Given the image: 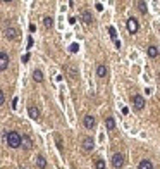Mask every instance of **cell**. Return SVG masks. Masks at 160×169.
<instances>
[{
  "instance_id": "1",
  "label": "cell",
  "mask_w": 160,
  "mask_h": 169,
  "mask_svg": "<svg viewBox=\"0 0 160 169\" xmlns=\"http://www.w3.org/2000/svg\"><path fill=\"white\" fill-rule=\"evenodd\" d=\"M5 140H7V145L11 148H17V147H21V135L17 131H9L7 133V136H5Z\"/></svg>"
},
{
  "instance_id": "2",
  "label": "cell",
  "mask_w": 160,
  "mask_h": 169,
  "mask_svg": "<svg viewBox=\"0 0 160 169\" xmlns=\"http://www.w3.org/2000/svg\"><path fill=\"white\" fill-rule=\"evenodd\" d=\"M126 26H128V31L131 33V35L139 31V22H138V19H134V17H129L128 21H126Z\"/></svg>"
},
{
  "instance_id": "3",
  "label": "cell",
  "mask_w": 160,
  "mask_h": 169,
  "mask_svg": "<svg viewBox=\"0 0 160 169\" xmlns=\"http://www.w3.org/2000/svg\"><path fill=\"white\" fill-rule=\"evenodd\" d=\"M81 145H83V152H91L93 148H95V142H93V138L91 136H85L83 138V142H81Z\"/></svg>"
},
{
  "instance_id": "4",
  "label": "cell",
  "mask_w": 160,
  "mask_h": 169,
  "mask_svg": "<svg viewBox=\"0 0 160 169\" xmlns=\"http://www.w3.org/2000/svg\"><path fill=\"white\" fill-rule=\"evenodd\" d=\"M145 104H146V102H145V98H143L141 95H138V93H136V95H133V107L136 109V111H143V109H145Z\"/></svg>"
},
{
  "instance_id": "5",
  "label": "cell",
  "mask_w": 160,
  "mask_h": 169,
  "mask_svg": "<svg viewBox=\"0 0 160 169\" xmlns=\"http://www.w3.org/2000/svg\"><path fill=\"white\" fill-rule=\"evenodd\" d=\"M112 166L115 169H121L124 166V153L117 152V153H114L112 155Z\"/></svg>"
},
{
  "instance_id": "6",
  "label": "cell",
  "mask_w": 160,
  "mask_h": 169,
  "mask_svg": "<svg viewBox=\"0 0 160 169\" xmlns=\"http://www.w3.org/2000/svg\"><path fill=\"white\" fill-rule=\"evenodd\" d=\"M9 67V55L5 52H0V73Z\"/></svg>"
},
{
  "instance_id": "7",
  "label": "cell",
  "mask_w": 160,
  "mask_h": 169,
  "mask_svg": "<svg viewBox=\"0 0 160 169\" xmlns=\"http://www.w3.org/2000/svg\"><path fill=\"white\" fill-rule=\"evenodd\" d=\"M5 36L9 38V40H16L17 36H19V29L17 28H14V26H9L5 29Z\"/></svg>"
},
{
  "instance_id": "8",
  "label": "cell",
  "mask_w": 160,
  "mask_h": 169,
  "mask_svg": "<svg viewBox=\"0 0 160 169\" xmlns=\"http://www.w3.org/2000/svg\"><path fill=\"white\" fill-rule=\"evenodd\" d=\"M83 124H85L86 129H91V128H95L96 119H95L93 116H85V119H83Z\"/></svg>"
},
{
  "instance_id": "9",
  "label": "cell",
  "mask_w": 160,
  "mask_h": 169,
  "mask_svg": "<svg viewBox=\"0 0 160 169\" xmlns=\"http://www.w3.org/2000/svg\"><path fill=\"white\" fill-rule=\"evenodd\" d=\"M81 19H83V22H85L86 26L93 24V16H91L90 11H83V12H81Z\"/></svg>"
},
{
  "instance_id": "10",
  "label": "cell",
  "mask_w": 160,
  "mask_h": 169,
  "mask_svg": "<svg viewBox=\"0 0 160 169\" xmlns=\"http://www.w3.org/2000/svg\"><path fill=\"white\" fill-rule=\"evenodd\" d=\"M21 145L24 148H26V150H29V148L33 147V140H31V136H29V135H22L21 136Z\"/></svg>"
},
{
  "instance_id": "11",
  "label": "cell",
  "mask_w": 160,
  "mask_h": 169,
  "mask_svg": "<svg viewBox=\"0 0 160 169\" xmlns=\"http://www.w3.org/2000/svg\"><path fill=\"white\" fill-rule=\"evenodd\" d=\"M28 114H29V117H31V119H35V121H36V119H40V109H38V107H35V105H29V107H28Z\"/></svg>"
},
{
  "instance_id": "12",
  "label": "cell",
  "mask_w": 160,
  "mask_h": 169,
  "mask_svg": "<svg viewBox=\"0 0 160 169\" xmlns=\"http://www.w3.org/2000/svg\"><path fill=\"white\" fill-rule=\"evenodd\" d=\"M107 73H108V71H107V67L103 64H100V66L96 67V76H98V78H102V79L107 78Z\"/></svg>"
},
{
  "instance_id": "13",
  "label": "cell",
  "mask_w": 160,
  "mask_h": 169,
  "mask_svg": "<svg viewBox=\"0 0 160 169\" xmlns=\"http://www.w3.org/2000/svg\"><path fill=\"white\" fill-rule=\"evenodd\" d=\"M33 79H35L36 83H42L43 81V73L40 69H35V71H33Z\"/></svg>"
},
{
  "instance_id": "14",
  "label": "cell",
  "mask_w": 160,
  "mask_h": 169,
  "mask_svg": "<svg viewBox=\"0 0 160 169\" xmlns=\"http://www.w3.org/2000/svg\"><path fill=\"white\" fill-rule=\"evenodd\" d=\"M36 166L40 169H45V167H47V159L43 157V155H38V157H36Z\"/></svg>"
},
{
  "instance_id": "15",
  "label": "cell",
  "mask_w": 160,
  "mask_h": 169,
  "mask_svg": "<svg viewBox=\"0 0 160 169\" xmlns=\"http://www.w3.org/2000/svg\"><path fill=\"white\" fill-rule=\"evenodd\" d=\"M138 169H153V164L150 162L148 159H145V160H141V162H139Z\"/></svg>"
},
{
  "instance_id": "16",
  "label": "cell",
  "mask_w": 160,
  "mask_h": 169,
  "mask_svg": "<svg viewBox=\"0 0 160 169\" xmlns=\"http://www.w3.org/2000/svg\"><path fill=\"white\" fill-rule=\"evenodd\" d=\"M105 128H107V129H114V128H115V121H114V117H107V119H105Z\"/></svg>"
},
{
  "instance_id": "17",
  "label": "cell",
  "mask_w": 160,
  "mask_h": 169,
  "mask_svg": "<svg viewBox=\"0 0 160 169\" xmlns=\"http://www.w3.org/2000/svg\"><path fill=\"white\" fill-rule=\"evenodd\" d=\"M157 55H158V48H157V47H153V45H152V47H148V57L155 59Z\"/></svg>"
},
{
  "instance_id": "18",
  "label": "cell",
  "mask_w": 160,
  "mask_h": 169,
  "mask_svg": "<svg viewBox=\"0 0 160 169\" xmlns=\"http://www.w3.org/2000/svg\"><path fill=\"white\" fill-rule=\"evenodd\" d=\"M138 9H139V12H141V14H146V12H148L146 2H143V0H139V2H138Z\"/></svg>"
},
{
  "instance_id": "19",
  "label": "cell",
  "mask_w": 160,
  "mask_h": 169,
  "mask_svg": "<svg viewBox=\"0 0 160 169\" xmlns=\"http://www.w3.org/2000/svg\"><path fill=\"white\" fill-rule=\"evenodd\" d=\"M43 24H45V28H52V26H53V19H52L50 16L43 17Z\"/></svg>"
},
{
  "instance_id": "20",
  "label": "cell",
  "mask_w": 160,
  "mask_h": 169,
  "mask_svg": "<svg viewBox=\"0 0 160 169\" xmlns=\"http://www.w3.org/2000/svg\"><path fill=\"white\" fill-rule=\"evenodd\" d=\"M95 169H105V160H103V159H96L95 160Z\"/></svg>"
},
{
  "instance_id": "21",
  "label": "cell",
  "mask_w": 160,
  "mask_h": 169,
  "mask_svg": "<svg viewBox=\"0 0 160 169\" xmlns=\"http://www.w3.org/2000/svg\"><path fill=\"white\" fill-rule=\"evenodd\" d=\"M108 33H110V38H112L114 42H117V31H115V28L110 26L108 28Z\"/></svg>"
},
{
  "instance_id": "22",
  "label": "cell",
  "mask_w": 160,
  "mask_h": 169,
  "mask_svg": "<svg viewBox=\"0 0 160 169\" xmlns=\"http://www.w3.org/2000/svg\"><path fill=\"white\" fill-rule=\"evenodd\" d=\"M55 143H57V148H59V150L64 148V145H62V138H60L59 135H55Z\"/></svg>"
},
{
  "instance_id": "23",
  "label": "cell",
  "mask_w": 160,
  "mask_h": 169,
  "mask_svg": "<svg viewBox=\"0 0 160 169\" xmlns=\"http://www.w3.org/2000/svg\"><path fill=\"white\" fill-rule=\"evenodd\" d=\"M78 50H79V45H78V43H72V45L69 47V52L71 53H76Z\"/></svg>"
},
{
  "instance_id": "24",
  "label": "cell",
  "mask_w": 160,
  "mask_h": 169,
  "mask_svg": "<svg viewBox=\"0 0 160 169\" xmlns=\"http://www.w3.org/2000/svg\"><path fill=\"white\" fill-rule=\"evenodd\" d=\"M4 102H5V95H4V91L0 90V105H2Z\"/></svg>"
}]
</instances>
